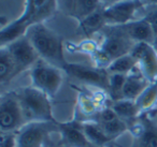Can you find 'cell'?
I'll return each instance as SVG.
<instances>
[{"label":"cell","instance_id":"6da1fadb","mask_svg":"<svg viewBox=\"0 0 157 147\" xmlns=\"http://www.w3.org/2000/svg\"><path fill=\"white\" fill-rule=\"evenodd\" d=\"M101 33L102 41L92 54L95 65L99 69H107L113 60L130 54L137 44L122 26H105Z\"/></svg>","mask_w":157,"mask_h":147},{"label":"cell","instance_id":"7a4b0ae2","mask_svg":"<svg viewBox=\"0 0 157 147\" xmlns=\"http://www.w3.org/2000/svg\"><path fill=\"white\" fill-rule=\"evenodd\" d=\"M25 36L36 48L40 58L63 71L68 62L63 55V43L60 36L43 23L31 25Z\"/></svg>","mask_w":157,"mask_h":147},{"label":"cell","instance_id":"3957f363","mask_svg":"<svg viewBox=\"0 0 157 147\" xmlns=\"http://www.w3.org/2000/svg\"><path fill=\"white\" fill-rule=\"evenodd\" d=\"M27 123H56L53 117L50 97L35 88L26 87L16 92Z\"/></svg>","mask_w":157,"mask_h":147},{"label":"cell","instance_id":"277c9868","mask_svg":"<svg viewBox=\"0 0 157 147\" xmlns=\"http://www.w3.org/2000/svg\"><path fill=\"white\" fill-rule=\"evenodd\" d=\"M30 78L33 87L53 98L63 84V70L40 58L30 68Z\"/></svg>","mask_w":157,"mask_h":147},{"label":"cell","instance_id":"5b68a950","mask_svg":"<svg viewBox=\"0 0 157 147\" xmlns=\"http://www.w3.org/2000/svg\"><path fill=\"white\" fill-rule=\"evenodd\" d=\"M26 123L20 100L15 92L3 95L0 101L1 133H16Z\"/></svg>","mask_w":157,"mask_h":147},{"label":"cell","instance_id":"8992f818","mask_svg":"<svg viewBox=\"0 0 157 147\" xmlns=\"http://www.w3.org/2000/svg\"><path fill=\"white\" fill-rule=\"evenodd\" d=\"M143 5L140 0H124L102 9L105 26H123L137 20L136 14L141 13Z\"/></svg>","mask_w":157,"mask_h":147},{"label":"cell","instance_id":"52a82bcc","mask_svg":"<svg viewBox=\"0 0 157 147\" xmlns=\"http://www.w3.org/2000/svg\"><path fill=\"white\" fill-rule=\"evenodd\" d=\"M63 72L75 78L76 81L99 87L105 90H109V73L105 69L68 62L67 66L63 68Z\"/></svg>","mask_w":157,"mask_h":147},{"label":"cell","instance_id":"ba28073f","mask_svg":"<svg viewBox=\"0 0 157 147\" xmlns=\"http://www.w3.org/2000/svg\"><path fill=\"white\" fill-rule=\"evenodd\" d=\"M137 60L140 73L151 83L157 82V50L147 43H137L130 53Z\"/></svg>","mask_w":157,"mask_h":147},{"label":"cell","instance_id":"9c48e42d","mask_svg":"<svg viewBox=\"0 0 157 147\" xmlns=\"http://www.w3.org/2000/svg\"><path fill=\"white\" fill-rule=\"evenodd\" d=\"M56 123H27L16 133L17 147H42Z\"/></svg>","mask_w":157,"mask_h":147},{"label":"cell","instance_id":"30bf717a","mask_svg":"<svg viewBox=\"0 0 157 147\" xmlns=\"http://www.w3.org/2000/svg\"><path fill=\"white\" fill-rule=\"evenodd\" d=\"M2 47L7 48L22 72L26 69H30L40 59L39 54L26 36Z\"/></svg>","mask_w":157,"mask_h":147},{"label":"cell","instance_id":"8fae6325","mask_svg":"<svg viewBox=\"0 0 157 147\" xmlns=\"http://www.w3.org/2000/svg\"><path fill=\"white\" fill-rule=\"evenodd\" d=\"M57 9L65 15L82 22L101 8V0H56Z\"/></svg>","mask_w":157,"mask_h":147},{"label":"cell","instance_id":"7c38bea8","mask_svg":"<svg viewBox=\"0 0 157 147\" xmlns=\"http://www.w3.org/2000/svg\"><path fill=\"white\" fill-rule=\"evenodd\" d=\"M122 27L136 43H147L154 45L156 42V38L150 24L143 18H137L128 24L123 25Z\"/></svg>","mask_w":157,"mask_h":147},{"label":"cell","instance_id":"4fadbf2b","mask_svg":"<svg viewBox=\"0 0 157 147\" xmlns=\"http://www.w3.org/2000/svg\"><path fill=\"white\" fill-rule=\"evenodd\" d=\"M151 83L140 73L138 68L130 74H128L123 87L122 99L136 101L142 92L150 86Z\"/></svg>","mask_w":157,"mask_h":147},{"label":"cell","instance_id":"5bb4252c","mask_svg":"<svg viewBox=\"0 0 157 147\" xmlns=\"http://www.w3.org/2000/svg\"><path fill=\"white\" fill-rule=\"evenodd\" d=\"M63 141L70 147H87L90 142L81 127V123H67L57 125Z\"/></svg>","mask_w":157,"mask_h":147},{"label":"cell","instance_id":"9a60e30c","mask_svg":"<svg viewBox=\"0 0 157 147\" xmlns=\"http://www.w3.org/2000/svg\"><path fill=\"white\" fill-rule=\"evenodd\" d=\"M21 69L6 47L0 48V83L7 85L21 73Z\"/></svg>","mask_w":157,"mask_h":147},{"label":"cell","instance_id":"2e32d148","mask_svg":"<svg viewBox=\"0 0 157 147\" xmlns=\"http://www.w3.org/2000/svg\"><path fill=\"white\" fill-rule=\"evenodd\" d=\"M131 130L136 138L135 147H157V128L152 123L135 125Z\"/></svg>","mask_w":157,"mask_h":147},{"label":"cell","instance_id":"e0dca14e","mask_svg":"<svg viewBox=\"0 0 157 147\" xmlns=\"http://www.w3.org/2000/svg\"><path fill=\"white\" fill-rule=\"evenodd\" d=\"M81 127L90 144L105 147L112 141L97 121H81Z\"/></svg>","mask_w":157,"mask_h":147},{"label":"cell","instance_id":"ac0fdd59","mask_svg":"<svg viewBox=\"0 0 157 147\" xmlns=\"http://www.w3.org/2000/svg\"><path fill=\"white\" fill-rule=\"evenodd\" d=\"M111 107L114 110L118 117L123 120H130V119H135L142 114L140 111L139 106H138L137 102L132 101V100H127V99H121L113 101Z\"/></svg>","mask_w":157,"mask_h":147},{"label":"cell","instance_id":"d6986e66","mask_svg":"<svg viewBox=\"0 0 157 147\" xmlns=\"http://www.w3.org/2000/svg\"><path fill=\"white\" fill-rule=\"evenodd\" d=\"M136 69H137V60L132 55L128 54L113 60L105 70L109 74L128 75Z\"/></svg>","mask_w":157,"mask_h":147},{"label":"cell","instance_id":"ffe728a7","mask_svg":"<svg viewBox=\"0 0 157 147\" xmlns=\"http://www.w3.org/2000/svg\"><path fill=\"white\" fill-rule=\"evenodd\" d=\"M105 26V18H103L102 9H99L98 11L90 14L85 20L80 22V30L86 37H92L96 32L101 31Z\"/></svg>","mask_w":157,"mask_h":147},{"label":"cell","instance_id":"44dd1931","mask_svg":"<svg viewBox=\"0 0 157 147\" xmlns=\"http://www.w3.org/2000/svg\"><path fill=\"white\" fill-rule=\"evenodd\" d=\"M140 111L143 114L144 112L151 110L153 106L157 104V82L150 84V86L140 95L136 100Z\"/></svg>","mask_w":157,"mask_h":147},{"label":"cell","instance_id":"7402d4cb","mask_svg":"<svg viewBox=\"0 0 157 147\" xmlns=\"http://www.w3.org/2000/svg\"><path fill=\"white\" fill-rule=\"evenodd\" d=\"M99 125L101 126V128L103 129L105 133L107 134L111 140L118 138V136L122 135L124 132H126L127 130H128V125L126 123V121L121 119L120 117L113 119V120L107 121V123H99Z\"/></svg>","mask_w":157,"mask_h":147},{"label":"cell","instance_id":"603a6c76","mask_svg":"<svg viewBox=\"0 0 157 147\" xmlns=\"http://www.w3.org/2000/svg\"><path fill=\"white\" fill-rule=\"evenodd\" d=\"M127 75L123 74H109V92L114 101L122 99L123 87Z\"/></svg>","mask_w":157,"mask_h":147},{"label":"cell","instance_id":"cb8c5ba5","mask_svg":"<svg viewBox=\"0 0 157 147\" xmlns=\"http://www.w3.org/2000/svg\"><path fill=\"white\" fill-rule=\"evenodd\" d=\"M141 14L142 15L139 18H143L150 24L151 28L155 35V38L157 40V5L143 6Z\"/></svg>","mask_w":157,"mask_h":147},{"label":"cell","instance_id":"d4e9b609","mask_svg":"<svg viewBox=\"0 0 157 147\" xmlns=\"http://www.w3.org/2000/svg\"><path fill=\"white\" fill-rule=\"evenodd\" d=\"M16 133H1L0 147H17Z\"/></svg>","mask_w":157,"mask_h":147},{"label":"cell","instance_id":"484cf974","mask_svg":"<svg viewBox=\"0 0 157 147\" xmlns=\"http://www.w3.org/2000/svg\"><path fill=\"white\" fill-rule=\"evenodd\" d=\"M121 1H124V0H101V8L105 9V8L110 7V6L114 5V3L121 2Z\"/></svg>","mask_w":157,"mask_h":147},{"label":"cell","instance_id":"4316f807","mask_svg":"<svg viewBox=\"0 0 157 147\" xmlns=\"http://www.w3.org/2000/svg\"><path fill=\"white\" fill-rule=\"evenodd\" d=\"M143 6H151V5H157V0H143L142 1Z\"/></svg>","mask_w":157,"mask_h":147},{"label":"cell","instance_id":"83f0119b","mask_svg":"<svg viewBox=\"0 0 157 147\" xmlns=\"http://www.w3.org/2000/svg\"><path fill=\"white\" fill-rule=\"evenodd\" d=\"M87 147H101V146H96V145H92V144H90Z\"/></svg>","mask_w":157,"mask_h":147},{"label":"cell","instance_id":"f1b7e54d","mask_svg":"<svg viewBox=\"0 0 157 147\" xmlns=\"http://www.w3.org/2000/svg\"><path fill=\"white\" fill-rule=\"evenodd\" d=\"M154 46H155V48H156V50H157V40H156V42H155Z\"/></svg>","mask_w":157,"mask_h":147}]
</instances>
